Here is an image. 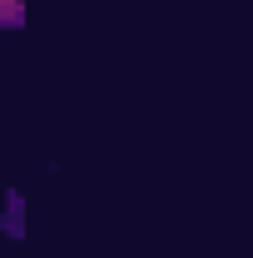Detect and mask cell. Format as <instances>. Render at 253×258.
<instances>
[{
    "label": "cell",
    "mask_w": 253,
    "mask_h": 258,
    "mask_svg": "<svg viewBox=\"0 0 253 258\" xmlns=\"http://www.w3.org/2000/svg\"><path fill=\"white\" fill-rule=\"evenodd\" d=\"M20 20H25V0H0V30L20 25Z\"/></svg>",
    "instance_id": "6da1fadb"
}]
</instances>
